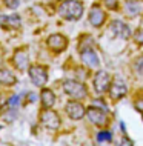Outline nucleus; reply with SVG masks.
Here are the masks:
<instances>
[{
	"label": "nucleus",
	"instance_id": "nucleus-13",
	"mask_svg": "<svg viewBox=\"0 0 143 146\" xmlns=\"http://www.w3.org/2000/svg\"><path fill=\"white\" fill-rule=\"evenodd\" d=\"M13 65L19 71H26L28 68H29V54H28L26 48H19V49L14 51Z\"/></svg>",
	"mask_w": 143,
	"mask_h": 146
},
{
	"label": "nucleus",
	"instance_id": "nucleus-3",
	"mask_svg": "<svg viewBox=\"0 0 143 146\" xmlns=\"http://www.w3.org/2000/svg\"><path fill=\"white\" fill-rule=\"evenodd\" d=\"M39 120H40L43 128H46L51 132L59 131V128L62 125V118L59 115V112L54 111V109H42L40 114H39Z\"/></svg>",
	"mask_w": 143,
	"mask_h": 146
},
{
	"label": "nucleus",
	"instance_id": "nucleus-2",
	"mask_svg": "<svg viewBox=\"0 0 143 146\" xmlns=\"http://www.w3.org/2000/svg\"><path fill=\"white\" fill-rule=\"evenodd\" d=\"M62 89L71 100L82 102V100H85V98L88 97V88H86V85L80 80L66 78V80L62 83Z\"/></svg>",
	"mask_w": 143,
	"mask_h": 146
},
{
	"label": "nucleus",
	"instance_id": "nucleus-15",
	"mask_svg": "<svg viewBox=\"0 0 143 146\" xmlns=\"http://www.w3.org/2000/svg\"><path fill=\"white\" fill-rule=\"evenodd\" d=\"M15 83H17V76L14 74V71L9 68H0V86L9 88Z\"/></svg>",
	"mask_w": 143,
	"mask_h": 146
},
{
	"label": "nucleus",
	"instance_id": "nucleus-1",
	"mask_svg": "<svg viewBox=\"0 0 143 146\" xmlns=\"http://www.w3.org/2000/svg\"><path fill=\"white\" fill-rule=\"evenodd\" d=\"M85 6L80 0H63L57 8V13L62 19L69 22H77L82 19Z\"/></svg>",
	"mask_w": 143,
	"mask_h": 146
},
{
	"label": "nucleus",
	"instance_id": "nucleus-18",
	"mask_svg": "<svg viewBox=\"0 0 143 146\" xmlns=\"http://www.w3.org/2000/svg\"><path fill=\"white\" fill-rule=\"evenodd\" d=\"M112 140V134L109 131H98L97 132V141L98 143H108Z\"/></svg>",
	"mask_w": 143,
	"mask_h": 146
},
{
	"label": "nucleus",
	"instance_id": "nucleus-11",
	"mask_svg": "<svg viewBox=\"0 0 143 146\" xmlns=\"http://www.w3.org/2000/svg\"><path fill=\"white\" fill-rule=\"evenodd\" d=\"M65 111H66V115H68L71 120H82V118L85 117L86 108L82 102L68 100L65 105Z\"/></svg>",
	"mask_w": 143,
	"mask_h": 146
},
{
	"label": "nucleus",
	"instance_id": "nucleus-4",
	"mask_svg": "<svg viewBox=\"0 0 143 146\" xmlns=\"http://www.w3.org/2000/svg\"><path fill=\"white\" fill-rule=\"evenodd\" d=\"M28 76H29L31 82L37 88H45L48 83V68L40 63H33L28 68Z\"/></svg>",
	"mask_w": 143,
	"mask_h": 146
},
{
	"label": "nucleus",
	"instance_id": "nucleus-23",
	"mask_svg": "<svg viewBox=\"0 0 143 146\" xmlns=\"http://www.w3.org/2000/svg\"><path fill=\"white\" fill-rule=\"evenodd\" d=\"M19 100H20V96H17V94H14V96L9 98V103H8V106H9L11 109L17 108V106H19Z\"/></svg>",
	"mask_w": 143,
	"mask_h": 146
},
{
	"label": "nucleus",
	"instance_id": "nucleus-17",
	"mask_svg": "<svg viewBox=\"0 0 143 146\" xmlns=\"http://www.w3.org/2000/svg\"><path fill=\"white\" fill-rule=\"evenodd\" d=\"M40 103L43 106V109H53V106L55 105V94L51 88H42Z\"/></svg>",
	"mask_w": 143,
	"mask_h": 146
},
{
	"label": "nucleus",
	"instance_id": "nucleus-20",
	"mask_svg": "<svg viewBox=\"0 0 143 146\" xmlns=\"http://www.w3.org/2000/svg\"><path fill=\"white\" fill-rule=\"evenodd\" d=\"M132 66H134V71H136V74H137V76L143 77V56L137 57L136 60H134Z\"/></svg>",
	"mask_w": 143,
	"mask_h": 146
},
{
	"label": "nucleus",
	"instance_id": "nucleus-8",
	"mask_svg": "<svg viewBox=\"0 0 143 146\" xmlns=\"http://www.w3.org/2000/svg\"><path fill=\"white\" fill-rule=\"evenodd\" d=\"M108 94H109L111 100H114V102L122 100V98L128 94V85H126V82L120 77H112V82H111Z\"/></svg>",
	"mask_w": 143,
	"mask_h": 146
},
{
	"label": "nucleus",
	"instance_id": "nucleus-7",
	"mask_svg": "<svg viewBox=\"0 0 143 146\" xmlns=\"http://www.w3.org/2000/svg\"><path fill=\"white\" fill-rule=\"evenodd\" d=\"M106 20H108L106 11L102 8L100 3H94L89 9V14H88V22L91 23V26H94V28H102L106 23Z\"/></svg>",
	"mask_w": 143,
	"mask_h": 146
},
{
	"label": "nucleus",
	"instance_id": "nucleus-6",
	"mask_svg": "<svg viewBox=\"0 0 143 146\" xmlns=\"http://www.w3.org/2000/svg\"><path fill=\"white\" fill-rule=\"evenodd\" d=\"M111 82H112V76L105 69H97L92 77V86H94V91L102 96V94L108 92L109 86H111Z\"/></svg>",
	"mask_w": 143,
	"mask_h": 146
},
{
	"label": "nucleus",
	"instance_id": "nucleus-12",
	"mask_svg": "<svg viewBox=\"0 0 143 146\" xmlns=\"http://www.w3.org/2000/svg\"><path fill=\"white\" fill-rule=\"evenodd\" d=\"M80 60L88 69H100V58H98L94 48L80 51Z\"/></svg>",
	"mask_w": 143,
	"mask_h": 146
},
{
	"label": "nucleus",
	"instance_id": "nucleus-5",
	"mask_svg": "<svg viewBox=\"0 0 143 146\" xmlns=\"http://www.w3.org/2000/svg\"><path fill=\"white\" fill-rule=\"evenodd\" d=\"M85 115L88 117V120L94 126H98V128H106V126L109 125L108 111H103L102 108H98V106L92 105V106H89V108H86Z\"/></svg>",
	"mask_w": 143,
	"mask_h": 146
},
{
	"label": "nucleus",
	"instance_id": "nucleus-19",
	"mask_svg": "<svg viewBox=\"0 0 143 146\" xmlns=\"http://www.w3.org/2000/svg\"><path fill=\"white\" fill-rule=\"evenodd\" d=\"M102 8L103 9H109V11H117L118 9V0H102Z\"/></svg>",
	"mask_w": 143,
	"mask_h": 146
},
{
	"label": "nucleus",
	"instance_id": "nucleus-16",
	"mask_svg": "<svg viewBox=\"0 0 143 146\" xmlns=\"http://www.w3.org/2000/svg\"><path fill=\"white\" fill-rule=\"evenodd\" d=\"M125 14L128 17H137V15L143 14V2L140 0H128L125 3Z\"/></svg>",
	"mask_w": 143,
	"mask_h": 146
},
{
	"label": "nucleus",
	"instance_id": "nucleus-10",
	"mask_svg": "<svg viewBox=\"0 0 143 146\" xmlns=\"http://www.w3.org/2000/svg\"><path fill=\"white\" fill-rule=\"evenodd\" d=\"M46 46L53 52H62L68 48V37L60 33H54L46 38Z\"/></svg>",
	"mask_w": 143,
	"mask_h": 146
},
{
	"label": "nucleus",
	"instance_id": "nucleus-9",
	"mask_svg": "<svg viewBox=\"0 0 143 146\" xmlns=\"http://www.w3.org/2000/svg\"><path fill=\"white\" fill-rule=\"evenodd\" d=\"M109 33L111 37L114 38H123V40H128L132 37V31H131L129 25L125 23L123 20H112L109 23Z\"/></svg>",
	"mask_w": 143,
	"mask_h": 146
},
{
	"label": "nucleus",
	"instance_id": "nucleus-21",
	"mask_svg": "<svg viewBox=\"0 0 143 146\" xmlns=\"http://www.w3.org/2000/svg\"><path fill=\"white\" fill-rule=\"evenodd\" d=\"M132 38L138 46H143V25L136 29V33H132Z\"/></svg>",
	"mask_w": 143,
	"mask_h": 146
},
{
	"label": "nucleus",
	"instance_id": "nucleus-14",
	"mask_svg": "<svg viewBox=\"0 0 143 146\" xmlns=\"http://www.w3.org/2000/svg\"><path fill=\"white\" fill-rule=\"evenodd\" d=\"M0 26L3 29H19L22 26V19L19 14H9V15H0Z\"/></svg>",
	"mask_w": 143,
	"mask_h": 146
},
{
	"label": "nucleus",
	"instance_id": "nucleus-24",
	"mask_svg": "<svg viewBox=\"0 0 143 146\" xmlns=\"http://www.w3.org/2000/svg\"><path fill=\"white\" fill-rule=\"evenodd\" d=\"M134 106H136V109H137V111L143 112V97H138V98H136V102H134Z\"/></svg>",
	"mask_w": 143,
	"mask_h": 146
},
{
	"label": "nucleus",
	"instance_id": "nucleus-25",
	"mask_svg": "<svg viewBox=\"0 0 143 146\" xmlns=\"http://www.w3.org/2000/svg\"><path fill=\"white\" fill-rule=\"evenodd\" d=\"M120 146H134V143H132V140H129L128 137H123L122 139V141H120Z\"/></svg>",
	"mask_w": 143,
	"mask_h": 146
},
{
	"label": "nucleus",
	"instance_id": "nucleus-22",
	"mask_svg": "<svg viewBox=\"0 0 143 146\" xmlns=\"http://www.w3.org/2000/svg\"><path fill=\"white\" fill-rule=\"evenodd\" d=\"M3 5L6 8H9V9H15L20 5V0H3Z\"/></svg>",
	"mask_w": 143,
	"mask_h": 146
}]
</instances>
